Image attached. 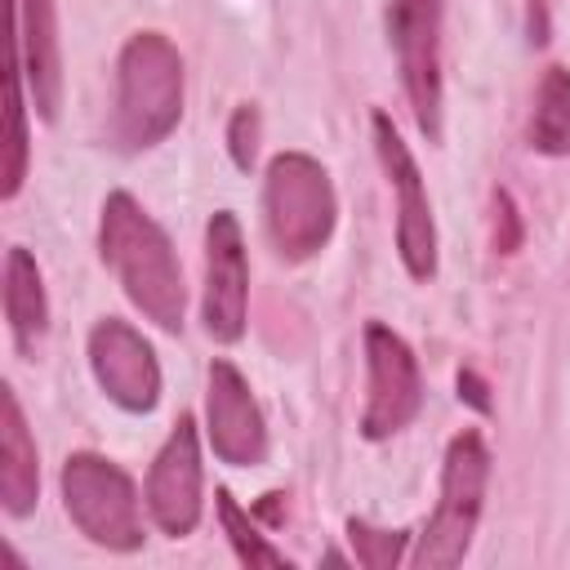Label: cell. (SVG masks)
Returning a JSON list of instances; mask_svg holds the SVG:
<instances>
[{
    "label": "cell",
    "mask_w": 570,
    "mask_h": 570,
    "mask_svg": "<svg viewBox=\"0 0 570 570\" xmlns=\"http://www.w3.org/2000/svg\"><path fill=\"white\" fill-rule=\"evenodd\" d=\"M98 254L111 267V276L120 281L125 298L165 334L183 330V307H187V285H183V267L178 254L169 245V236L160 232V223L129 196V191H111L102 200V218H98Z\"/></svg>",
    "instance_id": "6da1fadb"
},
{
    "label": "cell",
    "mask_w": 570,
    "mask_h": 570,
    "mask_svg": "<svg viewBox=\"0 0 570 570\" xmlns=\"http://www.w3.org/2000/svg\"><path fill=\"white\" fill-rule=\"evenodd\" d=\"M183 120V58L169 36L134 31L116 58V116L111 142L120 151H147L165 142Z\"/></svg>",
    "instance_id": "7a4b0ae2"
},
{
    "label": "cell",
    "mask_w": 570,
    "mask_h": 570,
    "mask_svg": "<svg viewBox=\"0 0 570 570\" xmlns=\"http://www.w3.org/2000/svg\"><path fill=\"white\" fill-rule=\"evenodd\" d=\"M263 223L285 263H307L321 254L338 223V196L325 165L307 151L272 156L263 178Z\"/></svg>",
    "instance_id": "3957f363"
},
{
    "label": "cell",
    "mask_w": 570,
    "mask_h": 570,
    "mask_svg": "<svg viewBox=\"0 0 570 570\" xmlns=\"http://www.w3.org/2000/svg\"><path fill=\"white\" fill-rule=\"evenodd\" d=\"M485 485H490V450L485 436L476 428H463L459 436H450L445 445V463H441V499L419 534L414 548V566L419 570H450L468 557L472 534L481 525V508H485Z\"/></svg>",
    "instance_id": "277c9868"
},
{
    "label": "cell",
    "mask_w": 570,
    "mask_h": 570,
    "mask_svg": "<svg viewBox=\"0 0 570 570\" xmlns=\"http://www.w3.org/2000/svg\"><path fill=\"white\" fill-rule=\"evenodd\" d=\"M62 508L71 525L107 548V552H134L142 548V512H138V490L129 472L94 450H76L62 463Z\"/></svg>",
    "instance_id": "5b68a950"
},
{
    "label": "cell",
    "mask_w": 570,
    "mask_h": 570,
    "mask_svg": "<svg viewBox=\"0 0 570 570\" xmlns=\"http://www.w3.org/2000/svg\"><path fill=\"white\" fill-rule=\"evenodd\" d=\"M441 0H387L383 27L396 53V71L414 111V125L428 142H441V111H445V80H441Z\"/></svg>",
    "instance_id": "8992f818"
},
{
    "label": "cell",
    "mask_w": 570,
    "mask_h": 570,
    "mask_svg": "<svg viewBox=\"0 0 570 570\" xmlns=\"http://www.w3.org/2000/svg\"><path fill=\"white\" fill-rule=\"evenodd\" d=\"M370 134H374V156L383 165V178L396 196V254L414 281H432L436 276V218H432L423 174L387 111L370 116Z\"/></svg>",
    "instance_id": "52a82bcc"
},
{
    "label": "cell",
    "mask_w": 570,
    "mask_h": 570,
    "mask_svg": "<svg viewBox=\"0 0 570 570\" xmlns=\"http://www.w3.org/2000/svg\"><path fill=\"white\" fill-rule=\"evenodd\" d=\"M423 410V379L410 343L387 330L383 321L365 325V410H361V436L387 441L401 428L414 423Z\"/></svg>",
    "instance_id": "ba28073f"
},
{
    "label": "cell",
    "mask_w": 570,
    "mask_h": 570,
    "mask_svg": "<svg viewBox=\"0 0 570 570\" xmlns=\"http://www.w3.org/2000/svg\"><path fill=\"white\" fill-rule=\"evenodd\" d=\"M249 312V258L245 236L232 209L209 214L205 223V294H200V321L214 343H240Z\"/></svg>",
    "instance_id": "9c48e42d"
},
{
    "label": "cell",
    "mask_w": 570,
    "mask_h": 570,
    "mask_svg": "<svg viewBox=\"0 0 570 570\" xmlns=\"http://www.w3.org/2000/svg\"><path fill=\"white\" fill-rule=\"evenodd\" d=\"M89 370L107 401L129 414H147L160 401V365L151 343L120 316H102L89 330Z\"/></svg>",
    "instance_id": "30bf717a"
},
{
    "label": "cell",
    "mask_w": 570,
    "mask_h": 570,
    "mask_svg": "<svg viewBox=\"0 0 570 570\" xmlns=\"http://www.w3.org/2000/svg\"><path fill=\"white\" fill-rule=\"evenodd\" d=\"M205 432L223 463L232 468H258L267 459V423L263 410L245 383V374L232 361H209V392H205Z\"/></svg>",
    "instance_id": "8fae6325"
},
{
    "label": "cell",
    "mask_w": 570,
    "mask_h": 570,
    "mask_svg": "<svg viewBox=\"0 0 570 570\" xmlns=\"http://www.w3.org/2000/svg\"><path fill=\"white\" fill-rule=\"evenodd\" d=\"M147 512L174 539L191 534L200 521V436L191 414H178L169 441L147 472Z\"/></svg>",
    "instance_id": "7c38bea8"
},
{
    "label": "cell",
    "mask_w": 570,
    "mask_h": 570,
    "mask_svg": "<svg viewBox=\"0 0 570 570\" xmlns=\"http://www.w3.org/2000/svg\"><path fill=\"white\" fill-rule=\"evenodd\" d=\"M22 71L40 120H58L62 107V45H58V4L53 0H13Z\"/></svg>",
    "instance_id": "4fadbf2b"
},
{
    "label": "cell",
    "mask_w": 570,
    "mask_h": 570,
    "mask_svg": "<svg viewBox=\"0 0 570 570\" xmlns=\"http://www.w3.org/2000/svg\"><path fill=\"white\" fill-rule=\"evenodd\" d=\"M40 499V454L13 387H0V503L9 517H31Z\"/></svg>",
    "instance_id": "5bb4252c"
},
{
    "label": "cell",
    "mask_w": 570,
    "mask_h": 570,
    "mask_svg": "<svg viewBox=\"0 0 570 570\" xmlns=\"http://www.w3.org/2000/svg\"><path fill=\"white\" fill-rule=\"evenodd\" d=\"M4 321L13 334V347L22 356H36L45 330H49V298L36 258L22 245H9L4 254Z\"/></svg>",
    "instance_id": "9a60e30c"
},
{
    "label": "cell",
    "mask_w": 570,
    "mask_h": 570,
    "mask_svg": "<svg viewBox=\"0 0 570 570\" xmlns=\"http://www.w3.org/2000/svg\"><path fill=\"white\" fill-rule=\"evenodd\" d=\"M525 138L539 156H570V71L557 62L539 76Z\"/></svg>",
    "instance_id": "2e32d148"
},
{
    "label": "cell",
    "mask_w": 570,
    "mask_h": 570,
    "mask_svg": "<svg viewBox=\"0 0 570 570\" xmlns=\"http://www.w3.org/2000/svg\"><path fill=\"white\" fill-rule=\"evenodd\" d=\"M27 71H22V40H18V18L9 31V147H4V200H13L22 191L27 178V98H22Z\"/></svg>",
    "instance_id": "e0dca14e"
},
{
    "label": "cell",
    "mask_w": 570,
    "mask_h": 570,
    "mask_svg": "<svg viewBox=\"0 0 570 570\" xmlns=\"http://www.w3.org/2000/svg\"><path fill=\"white\" fill-rule=\"evenodd\" d=\"M218 521H223V534L232 539V552L245 561V566H285L289 570V557L254 525V517L232 499V490H218Z\"/></svg>",
    "instance_id": "ac0fdd59"
},
{
    "label": "cell",
    "mask_w": 570,
    "mask_h": 570,
    "mask_svg": "<svg viewBox=\"0 0 570 570\" xmlns=\"http://www.w3.org/2000/svg\"><path fill=\"white\" fill-rule=\"evenodd\" d=\"M347 539H352V557L365 570H392L405 557V530H374L361 517H347Z\"/></svg>",
    "instance_id": "d6986e66"
},
{
    "label": "cell",
    "mask_w": 570,
    "mask_h": 570,
    "mask_svg": "<svg viewBox=\"0 0 570 570\" xmlns=\"http://www.w3.org/2000/svg\"><path fill=\"white\" fill-rule=\"evenodd\" d=\"M258 134H263L258 107H254V102H240V107L232 111V120H227V151H232V160H236L240 174H249L254 160H258Z\"/></svg>",
    "instance_id": "ffe728a7"
},
{
    "label": "cell",
    "mask_w": 570,
    "mask_h": 570,
    "mask_svg": "<svg viewBox=\"0 0 570 570\" xmlns=\"http://www.w3.org/2000/svg\"><path fill=\"white\" fill-rule=\"evenodd\" d=\"M490 205H494V249L499 254H517V245H521V214H517L512 196L503 187H494Z\"/></svg>",
    "instance_id": "44dd1931"
},
{
    "label": "cell",
    "mask_w": 570,
    "mask_h": 570,
    "mask_svg": "<svg viewBox=\"0 0 570 570\" xmlns=\"http://www.w3.org/2000/svg\"><path fill=\"white\" fill-rule=\"evenodd\" d=\"M459 401H468L472 410L490 414V396H485V383H481L472 370H459Z\"/></svg>",
    "instance_id": "7402d4cb"
},
{
    "label": "cell",
    "mask_w": 570,
    "mask_h": 570,
    "mask_svg": "<svg viewBox=\"0 0 570 570\" xmlns=\"http://www.w3.org/2000/svg\"><path fill=\"white\" fill-rule=\"evenodd\" d=\"M525 13H530V40L543 45L548 40V9H543V0H530Z\"/></svg>",
    "instance_id": "603a6c76"
}]
</instances>
